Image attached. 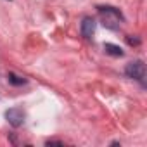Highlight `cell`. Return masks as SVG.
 I'll list each match as a JSON object with an SVG mask.
<instances>
[{"instance_id":"obj_4","label":"cell","mask_w":147,"mask_h":147,"mask_svg":"<svg viewBox=\"0 0 147 147\" xmlns=\"http://www.w3.org/2000/svg\"><path fill=\"white\" fill-rule=\"evenodd\" d=\"M80 31H82L83 38L90 40L94 36V33H95V19L94 18H83L82 26H80Z\"/></svg>"},{"instance_id":"obj_5","label":"cell","mask_w":147,"mask_h":147,"mask_svg":"<svg viewBox=\"0 0 147 147\" xmlns=\"http://www.w3.org/2000/svg\"><path fill=\"white\" fill-rule=\"evenodd\" d=\"M104 50H106V54H109L113 57H123V54H125L123 49L114 43H104Z\"/></svg>"},{"instance_id":"obj_6","label":"cell","mask_w":147,"mask_h":147,"mask_svg":"<svg viewBox=\"0 0 147 147\" xmlns=\"http://www.w3.org/2000/svg\"><path fill=\"white\" fill-rule=\"evenodd\" d=\"M7 82L11 83V85H14V87H21V85H26V78H23V76H19V75H16V73H9L7 75Z\"/></svg>"},{"instance_id":"obj_2","label":"cell","mask_w":147,"mask_h":147,"mask_svg":"<svg viewBox=\"0 0 147 147\" xmlns=\"http://www.w3.org/2000/svg\"><path fill=\"white\" fill-rule=\"evenodd\" d=\"M125 75L131 80H138L142 82L144 76H145V66L142 61H133V62H128L126 67H125Z\"/></svg>"},{"instance_id":"obj_1","label":"cell","mask_w":147,"mask_h":147,"mask_svg":"<svg viewBox=\"0 0 147 147\" xmlns=\"http://www.w3.org/2000/svg\"><path fill=\"white\" fill-rule=\"evenodd\" d=\"M97 9H99V16H100L104 28H107V30H118L119 28V24L123 23V14L119 9L111 7V5H100Z\"/></svg>"},{"instance_id":"obj_7","label":"cell","mask_w":147,"mask_h":147,"mask_svg":"<svg viewBox=\"0 0 147 147\" xmlns=\"http://www.w3.org/2000/svg\"><path fill=\"white\" fill-rule=\"evenodd\" d=\"M126 42H128V45H131V47H133V45H135V47L140 45V38H135V36H126Z\"/></svg>"},{"instance_id":"obj_3","label":"cell","mask_w":147,"mask_h":147,"mask_svg":"<svg viewBox=\"0 0 147 147\" xmlns=\"http://www.w3.org/2000/svg\"><path fill=\"white\" fill-rule=\"evenodd\" d=\"M5 119L14 128H18V126H21L24 123V111L21 107H11V109L5 111Z\"/></svg>"}]
</instances>
